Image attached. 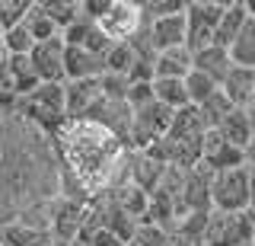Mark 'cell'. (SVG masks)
Wrapping results in <instances>:
<instances>
[{"instance_id": "1", "label": "cell", "mask_w": 255, "mask_h": 246, "mask_svg": "<svg viewBox=\"0 0 255 246\" xmlns=\"http://www.w3.org/2000/svg\"><path fill=\"white\" fill-rule=\"evenodd\" d=\"M61 163L90 189V195L128 186V150L96 122H67L54 138Z\"/></svg>"}, {"instance_id": "2", "label": "cell", "mask_w": 255, "mask_h": 246, "mask_svg": "<svg viewBox=\"0 0 255 246\" xmlns=\"http://www.w3.org/2000/svg\"><path fill=\"white\" fill-rule=\"evenodd\" d=\"M16 112L26 122H32L48 138H58V131L67 125V109H64V83H42L35 93L16 99Z\"/></svg>"}, {"instance_id": "3", "label": "cell", "mask_w": 255, "mask_h": 246, "mask_svg": "<svg viewBox=\"0 0 255 246\" xmlns=\"http://www.w3.org/2000/svg\"><path fill=\"white\" fill-rule=\"evenodd\" d=\"M255 211H211L201 234V246H252Z\"/></svg>"}, {"instance_id": "4", "label": "cell", "mask_w": 255, "mask_h": 246, "mask_svg": "<svg viewBox=\"0 0 255 246\" xmlns=\"http://www.w3.org/2000/svg\"><path fill=\"white\" fill-rule=\"evenodd\" d=\"M227 0H188L185 6V48L195 54L214 45V32L223 16Z\"/></svg>"}, {"instance_id": "5", "label": "cell", "mask_w": 255, "mask_h": 246, "mask_svg": "<svg viewBox=\"0 0 255 246\" xmlns=\"http://www.w3.org/2000/svg\"><path fill=\"white\" fill-rule=\"evenodd\" d=\"M211 211H252L249 166L214 173L211 182Z\"/></svg>"}, {"instance_id": "6", "label": "cell", "mask_w": 255, "mask_h": 246, "mask_svg": "<svg viewBox=\"0 0 255 246\" xmlns=\"http://www.w3.org/2000/svg\"><path fill=\"white\" fill-rule=\"evenodd\" d=\"M169 125H172V109L159 106V102H150V106H143V109H134L131 134H128V150L153 147L159 138H166Z\"/></svg>"}, {"instance_id": "7", "label": "cell", "mask_w": 255, "mask_h": 246, "mask_svg": "<svg viewBox=\"0 0 255 246\" xmlns=\"http://www.w3.org/2000/svg\"><path fill=\"white\" fill-rule=\"evenodd\" d=\"M143 26L140 16V3H131V0H112V6L106 10V16L96 19V29L109 38V42H128L137 29Z\"/></svg>"}, {"instance_id": "8", "label": "cell", "mask_w": 255, "mask_h": 246, "mask_svg": "<svg viewBox=\"0 0 255 246\" xmlns=\"http://www.w3.org/2000/svg\"><path fill=\"white\" fill-rule=\"evenodd\" d=\"M201 163H204L211 173H223V170L246 166V163H249V154H246V150H239V147H233L230 141H223L217 131H204V141H201Z\"/></svg>"}, {"instance_id": "9", "label": "cell", "mask_w": 255, "mask_h": 246, "mask_svg": "<svg viewBox=\"0 0 255 246\" xmlns=\"http://www.w3.org/2000/svg\"><path fill=\"white\" fill-rule=\"evenodd\" d=\"M99 99H102L99 77H96V80H67V83H64V109H67V122H83V118L99 106Z\"/></svg>"}, {"instance_id": "10", "label": "cell", "mask_w": 255, "mask_h": 246, "mask_svg": "<svg viewBox=\"0 0 255 246\" xmlns=\"http://www.w3.org/2000/svg\"><path fill=\"white\" fill-rule=\"evenodd\" d=\"M32 67H35L42 83H64V38H48L38 42L29 54Z\"/></svg>"}, {"instance_id": "11", "label": "cell", "mask_w": 255, "mask_h": 246, "mask_svg": "<svg viewBox=\"0 0 255 246\" xmlns=\"http://www.w3.org/2000/svg\"><path fill=\"white\" fill-rule=\"evenodd\" d=\"M83 221H86V205H74V202H64V198L51 202V237L54 240L77 243Z\"/></svg>"}, {"instance_id": "12", "label": "cell", "mask_w": 255, "mask_h": 246, "mask_svg": "<svg viewBox=\"0 0 255 246\" xmlns=\"http://www.w3.org/2000/svg\"><path fill=\"white\" fill-rule=\"evenodd\" d=\"M166 176V163L153 160L150 154H143V150H131L128 154V182L131 186L143 189L147 195H153L159 189V182Z\"/></svg>"}, {"instance_id": "13", "label": "cell", "mask_w": 255, "mask_h": 246, "mask_svg": "<svg viewBox=\"0 0 255 246\" xmlns=\"http://www.w3.org/2000/svg\"><path fill=\"white\" fill-rule=\"evenodd\" d=\"M106 74L102 58H96L86 48H74V45H64V83L67 80H96V77Z\"/></svg>"}, {"instance_id": "14", "label": "cell", "mask_w": 255, "mask_h": 246, "mask_svg": "<svg viewBox=\"0 0 255 246\" xmlns=\"http://www.w3.org/2000/svg\"><path fill=\"white\" fill-rule=\"evenodd\" d=\"M252 86H255V70L233 64L227 70V77L220 80V93L233 102V109H249L252 106Z\"/></svg>"}, {"instance_id": "15", "label": "cell", "mask_w": 255, "mask_h": 246, "mask_svg": "<svg viewBox=\"0 0 255 246\" xmlns=\"http://www.w3.org/2000/svg\"><path fill=\"white\" fill-rule=\"evenodd\" d=\"M150 42H153V51L182 48L185 45V13H172V16L153 19L150 22Z\"/></svg>"}, {"instance_id": "16", "label": "cell", "mask_w": 255, "mask_h": 246, "mask_svg": "<svg viewBox=\"0 0 255 246\" xmlns=\"http://www.w3.org/2000/svg\"><path fill=\"white\" fill-rule=\"evenodd\" d=\"M153 74H156V80H185V77L191 74V51L185 48V45H182V48L156 51Z\"/></svg>"}, {"instance_id": "17", "label": "cell", "mask_w": 255, "mask_h": 246, "mask_svg": "<svg viewBox=\"0 0 255 246\" xmlns=\"http://www.w3.org/2000/svg\"><path fill=\"white\" fill-rule=\"evenodd\" d=\"M246 22H249L246 3H243V0H230V3L223 6L220 22H217V32H214V45H220V48H230V45L236 42V35L243 32Z\"/></svg>"}, {"instance_id": "18", "label": "cell", "mask_w": 255, "mask_h": 246, "mask_svg": "<svg viewBox=\"0 0 255 246\" xmlns=\"http://www.w3.org/2000/svg\"><path fill=\"white\" fill-rule=\"evenodd\" d=\"M191 67L201 70V74H207L211 80H217V86H220V80L227 77V70L233 67V61H230L227 48H220V45H207V48L191 54Z\"/></svg>"}, {"instance_id": "19", "label": "cell", "mask_w": 255, "mask_h": 246, "mask_svg": "<svg viewBox=\"0 0 255 246\" xmlns=\"http://www.w3.org/2000/svg\"><path fill=\"white\" fill-rule=\"evenodd\" d=\"M220 134L223 141H230L233 147H239V150H246L249 154V141H252V131H249V109H233L223 122L214 128Z\"/></svg>"}, {"instance_id": "20", "label": "cell", "mask_w": 255, "mask_h": 246, "mask_svg": "<svg viewBox=\"0 0 255 246\" xmlns=\"http://www.w3.org/2000/svg\"><path fill=\"white\" fill-rule=\"evenodd\" d=\"M204 131L207 128H204L201 115H198V109L185 106V109H179V112H172V125H169V131H166V138L169 141H201Z\"/></svg>"}, {"instance_id": "21", "label": "cell", "mask_w": 255, "mask_h": 246, "mask_svg": "<svg viewBox=\"0 0 255 246\" xmlns=\"http://www.w3.org/2000/svg\"><path fill=\"white\" fill-rule=\"evenodd\" d=\"M54 237L48 230L19 224V221H10V224L0 227V243L3 246H51Z\"/></svg>"}, {"instance_id": "22", "label": "cell", "mask_w": 255, "mask_h": 246, "mask_svg": "<svg viewBox=\"0 0 255 246\" xmlns=\"http://www.w3.org/2000/svg\"><path fill=\"white\" fill-rule=\"evenodd\" d=\"M6 70H10L13 77V90H16V99L29 96V93H35L38 86H42V80H38L35 67H32L29 54H19V58H6Z\"/></svg>"}, {"instance_id": "23", "label": "cell", "mask_w": 255, "mask_h": 246, "mask_svg": "<svg viewBox=\"0 0 255 246\" xmlns=\"http://www.w3.org/2000/svg\"><path fill=\"white\" fill-rule=\"evenodd\" d=\"M112 198H115V205L128 214V218H134L137 224L143 221V214H147V202H150V195L143 192V189H137V186H131V182H128V186L115 189Z\"/></svg>"}, {"instance_id": "24", "label": "cell", "mask_w": 255, "mask_h": 246, "mask_svg": "<svg viewBox=\"0 0 255 246\" xmlns=\"http://www.w3.org/2000/svg\"><path fill=\"white\" fill-rule=\"evenodd\" d=\"M230 61H233L236 67H249L255 70V19H249L243 26V32L236 35V42L230 45Z\"/></svg>"}, {"instance_id": "25", "label": "cell", "mask_w": 255, "mask_h": 246, "mask_svg": "<svg viewBox=\"0 0 255 246\" xmlns=\"http://www.w3.org/2000/svg\"><path fill=\"white\" fill-rule=\"evenodd\" d=\"M153 99L159 102V106L172 109V112L191 106L188 93H185V80H153Z\"/></svg>"}, {"instance_id": "26", "label": "cell", "mask_w": 255, "mask_h": 246, "mask_svg": "<svg viewBox=\"0 0 255 246\" xmlns=\"http://www.w3.org/2000/svg\"><path fill=\"white\" fill-rule=\"evenodd\" d=\"M35 3H38V10H42L45 16L61 29V32L80 16V0H35Z\"/></svg>"}, {"instance_id": "27", "label": "cell", "mask_w": 255, "mask_h": 246, "mask_svg": "<svg viewBox=\"0 0 255 246\" xmlns=\"http://www.w3.org/2000/svg\"><path fill=\"white\" fill-rule=\"evenodd\" d=\"M22 26H26V32L32 35V42H48V38H58L61 35V29L54 26L51 19L45 16L42 10H38V3L32 0V6H29V13H26V19H22Z\"/></svg>"}, {"instance_id": "28", "label": "cell", "mask_w": 255, "mask_h": 246, "mask_svg": "<svg viewBox=\"0 0 255 246\" xmlns=\"http://www.w3.org/2000/svg\"><path fill=\"white\" fill-rule=\"evenodd\" d=\"M195 109H198V115H201L204 128H207V131H214V128H217V125L223 122V118L233 112V102H230V99H227V96H223V93L217 90L214 96H207V99L201 102V106H195Z\"/></svg>"}, {"instance_id": "29", "label": "cell", "mask_w": 255, "mask_h": 246, "mask_svg": "<svg viewBox=\"0 0 255 246\" xmlns=\"http://www.w3.org/2000/svg\"><path fill=\"white\" fill-rule=\"evenodd\" d=\"M134 61H137L134 48L128 42H118V45H112V48L106 51L102 64H106V74H118V77H125V80H128V70L134 67Z\"/></svg>"}, {"instance_id": "30", "label": "cell", "mask_w": 255, "mask_h": 246, "mask_svg": "<svg viewBox=\"0 0 255 246\" xmlns=\"http://www.w3.org/2000/svg\"><path fill=\"white\" fill-rule=\"evenodd\" d=\"M0 45H3V54H6V58L32 54V48H35L32 35L26 32V26H13V29H6V32H0Z\"/></svg>"}, {"instance_id": "31", "label": "cell", "mask_w": 255, "mask_h": 246, "mask_svg": "<svg viewBox=\"0 0 255 246\" xmlns=\"http://www.w3.org/2000/svg\"><path fill=\"white\" fill-rule=\"evenodd\" d=\"M217 90H220L217 80H211L207 74H201V70H195V67H191V74L185 77V93H188V102H191V106H201V102L207 96H214Z\"/></svg>"}, {"instance_id": "32", "label": "cell", "mask_w": 255, "mask_h": 246, "mask_svg": "<svg viewBox=\"0 0 255 246\" xmlns=\"http://www.w3.org/2000/svg\"><path fill=\"white\" fill-rule=\"evenodd\" d=\"M29 6H32V0H0V32H6L13 26H22Z\"/></svg>"}, {"instance_id": "33", "label": "cell", "mask_w": 255, "mask_h": 246, "mask_svg": "<svg viewBox=\"0 0 255 246\" xmlns=\"http://www.w3.org/2000/svg\"><path fill=\"white\" fill-rule=\"evenodd\" d=\"M166 240H169V230H163L156 224H137L128 246H166Z\"/></svg>"}, {"instance_id": "34", "label": "cell", "mask_w": 255, "mask_h": 246, "mask_svg": "<svg viewBox=\"0 0 255 246\" xmlns=\"http://www.w3.org/2000/svg\"><path fill=\"white\" fill-rule=\"evenodd\" d=\"M128 83L125 77H118V74H102L99 77V90H102V99H112V102H125L128 96Z\"/></svg>"}, {"instance_id": "35", "label": "cell", "mask_w": 255, "mask_h": 246, "mask_svg": "<svg viewBox=\"0 0 255 246\" xmlns=\"http://www.w3.org/2000/svg\"><path fill=\"white\" fill-rule=\"evenodd\" d=\"M125 102L131 109H143V106H150V102H156L153 99V83H131V86H128Z\"/></svg>"}, {"instance_id": "36", "label": "cell", "mask_w": 255, "mask_h": 246, "mask_svg": "<svg viewBox=\"0 0 255 246\" xmlns=\"http://www.w3.org/2000/svg\"><path fill=\"white\" fill-rule=\"evenodd\" d=\"M246 166H249V192H252V211H255V160H249Z\"/></svg>"}, {"instance_id": "37", "label": "cell", "mask_w": 255, "mask_h": 246, "mask_svg": "<svg viewBox=\"0 0 255 246\" xmlns=\"http://www.w3.org/2000/svg\"><path fill=\"white\" fill-rule=\"evenodd\" d=\"M249 131H252V141H249V157L255 154V109H249Z\"/></svg>"}, {"instance_id": "38", "label": "cell", "mask_w": 255, "mask_h": 246, "mask_svg": "<svg viewBox=\"0 0 255 246\" xmlns=\"http://www.w3.org/2000/svg\"><path fill=\"white\" fill-rule=\"evenodd\" d=\"M166 246H195V243H188V240H182V237L169 234V240H166Z\"/></svg>"}, {"instance_id": "39", "label": "cell", "mask_w": 255, "mask_h": 246, "mask_svg": "<svg viewBox=\"0 0 255 246\" xmlns=\"http://www.w3.org/2000/svg\"><path fill=\"white\" fill-rule=\"evenodd\" d=\"M246 3V13H249V19H255V0H243Z\"/></svg>"}, {"instance_id": "40", "label": "cell", "mask_w": 255, "mask_h": 246, "mask_svg": "<svg viewBox=\"0 0 255 246\" xmlns=\"http://www.w3.org/2000/svg\"><path fill=\"white\" fill-rule=\"evenodd\" d=\"M51 246H77V243H67V240H51Z\"/></svg>"}, {"instance_id": "41", "label": "cell", "mask_w": 255, "mask_h": 246, "mask_svg": "<svg viewBox=\"0 0 255 246\" xmlns=\"http://www.w3.org/2000/svg\"><path fill=\"white\" fill-rule=\"evenodd\" d=\"M3 58H6V54H3V45H0V64H3Z\"/></svg>"}, {"instance_id": "42", "label": "cell", "mask_w": 255, "mask_h": 246, "mask_svg": "<svg viewBox=\"0 0 255 246\" xmlns=\"http://www.w3.org/2000/svg\"><path fill=\"white\" fill-rule=\"evenodd\" d=\"M249 109H255V86H252V106Z\"/></svg>"}, {"instance_id": "43", "label": "cell", "mask_w": 255, "mask_h": 246, "mask_svg": "<svg viewBox=\"0 0 255 246\" xmlns=\"http://www.w3.org/2000/svg\"><path fill=\"white\" fill-rule=\"evenodd\" d=\"M0 246H3V243H0Z\"/></svg>"}, {"instance_id": "44", "label": "cell", "mask_w": 255, "mask_h": 246, "mask_svg": "<svg viewBox=\"0 0 255 246\" xmlns=\"http://www.w3.org/2000/svg\"><path fill=\"white\" fill-rule=\"evenodd\" d=\"M252 246H255V243H252Z\"/></svg>"}]
</instances>
